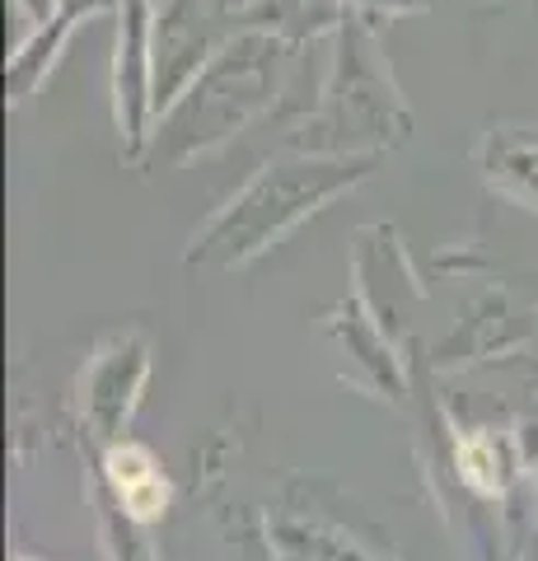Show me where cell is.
Instances as JSON below:
<instances>
[{
  "label": "cell",
  "mask_w": 538,
  "mask_h": 561,
  "mask_svg": "<svg viewBox=\"0 0 538 561\" xmlns=\"http://www.w3.org/2000/svg\"><path fill=\"white\" fill-rule=\"evenodd\" d=\"M108 478L117 486V496H123V505L131 511V519H160L164 515V505H169V486L164 478L154 472V459L146 449H136V445H123V449H113L108 454Z\"/></svg>",
  "instance_id": "cell-1"
},
{
  "label": "cell",
  "mask_w": 538,
  "mask_h": 561,
  "mask_svg": "<svg viewBox=\"0 0 538 561\" xmlns=\"http://www.w3.org/2000/svg\"><path fill=\"white\" fill-rule=\"evenodd\" d=\"M459 459H463V478L473 482V486H482V491H492V486H496V482L488 478L492 459H488V445H482V440H468V445L459 449Z\"/></svg>",
  "instance_id": "cell-2"
},
{
  "label": "cell",
  "mask_w": 538,
  "mask_h": 561,
  "mask_svg": "<svg viewBox=\"0 0 538 561\" xmlns=\"http://www.w3.org/2000/svg\"><path fill=\"white\" fill-rule=\"evenodd\" d=\"M24 5L33 10V20H47V10H51V0H24Z\"/></svg>",
  "instance_id": "cell-3"
}]
</instances>
